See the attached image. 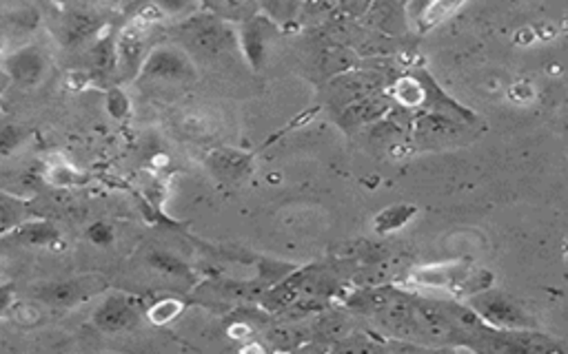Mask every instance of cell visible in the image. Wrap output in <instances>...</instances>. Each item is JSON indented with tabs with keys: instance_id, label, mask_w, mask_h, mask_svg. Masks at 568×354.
<instances>
[{
	"instance_id": "28",
	"label": "cell",
	"mask_w": 568,
	"mask_h": 354,
	"mask_svg": "<svg viewBox=\"0 0 568 354\" xmlns=\"http://www.w3.org/2000/svg\"><path fill=\"white\" fill-rule=\"evenodd\" d=\"M240 352H257L260 354V352H265V348H262L260 343H249V346H242Z\"/></svg>"
},
{
	"instance_id": "14",
	"label": "cell",
	"mask_w": 568,
	"mask_h": 354,
	"mask_svg": "<svg viewBox=\"0 0 568 354\" xmlns=\"http://www.w3.org/2000/svg\"><path fill=\"white\" fill-rule=\"evenodd\" d=\"M30 219V207L23 199L0 195V235H7L14 228Z\"/></svg>"
},
{
	"instance_id": "21",
	"label": "cell",
	"mask_w": 568,
	"mask_h": 354,
	"mask_svg": "<svg viewBox=\"0 0 568 354\" xmlns=\"http://www.w3.org/2000/svg\"><path fill=\"white\" fill-rule=\"evenodd\" d=\"M87 239L94 243V246H112L113 239H116V231H113L112 224L107 222H94L92 226L87 228Z\"/></svg>"
},
{
	"instance_id": "26",
	"label": "cell",
	"mask_w": 568,
	"mask_h": 354,
	"mask_svg": "<svg viewBox=\"0 0 568 354\" xmlns=\"http://www.w3.org/2000/svg\"><path fill=\"white\" fill-rule=\"evenodd\" d=\"M89 71H69L67 74V87L74 91H83L89 84Z\"/></svg>"
},
{
	"instance_id": "20",
	"label": "cell",
	"mask_w": 568,
	"mask_h": 354,
	"mask_svg": "<svg viewBox=\"0 0 568 354\" xmlns=\"http://www.w3.org/2000/svg\"><path fill=\"white\" fill-rule=\"evenodd\" d=\"M260 4L266 7V16L274 18L275 22H284V21H293L295 16V9L300 7V0H260Z\"/></svg>"
},
{
	"instance_id": "4",
	"label": "cell",
	"mask_w": 568,
	"mask_h": 354,
	"mask_svg": "<svg viewBox=\"0 0 568 354\" xmlns=\"http://www.w3.org/2000/svg\"><path fill=\"white\" fill-rule=\"evenodd\" d=\"M3 65L9 83L25 91L41 87L51 71L50 56L38 45H25L12 51L9 56H5Z\"/></svg>"
},
{
	"instance_id": "1",
	"label": "cell",
	"mask_w": 568,
	"mask_h": 354,
	"mask_svg": "<svg viewBox=\"0 0 568 354\" xmlns=\"http://www.w3.org/2000/svg\"><path fill=\"white\" fill-rule=\"evenodd\" d=\"M185 47L183 49L191 54L207 56V58H221L231 51H240L238 45V27L231 22L221 21L216 16H191L183 27H180Z\"/></svg>"
},
{
	"instance_id": "25",
	"label": "cell",
	"mask_w": 568,
	"mask_h": 354,
	"mask_svg": "<svg viewBox=\"0 0 568 354\" xmlns=\"http://www.w3.org/2000/svg\"><path fill=\"white\" fill-rule=\"evenodd\" d=\"M253 330H256V328H253V323L249 322V319H236V322H233V323H229L227 334L231 339H236V341H240V339L251 337Z\"/></svg>"
},
{
	"instance_id": "8",
	"label": "cell",
	"mask_w": 568,
	"mask_h": 354,
	"mask_svg": "<svg viewBox=\"0 0 568 354\" xmlns=\"http://www.w3.org/2000/svg\"><path fill=\"white\" fill-rule=\"evenodd\" d=\"M7 242L23 248H47V251L60 252L67 248V242L56 231V226L47 219H27L21 226L7 233Z\"/></svg>"
},
{
	"instance_id": "23",
	"label": "cell",
	"mask_w": 568,
	"mask_h": 354,
	"mask_svg": "<svg viewBox=\"0 0 568 354\" xmlns=\"http://www.w3.org/2000/svg\"><path fill=\"white\" fill-rule=\"evenodd\" d=\"M107 111L112 113L113 118H125L129 113V100L127 95L122 93L121 89H112L107 95Z\"/></svg>"
},
{
	"instance_id": "17",
	"label": "cell",
	"mask_w": 568,
	"mask_h": 354,
	"mask_svg": "<svg viewBox=\"0 0 568 354\" xmlns=\"http://www.w3.org/2000/svg\"><path fill=\"white\" fill-rule=\"evenodd\" d=\"M464 0H433L427 9H424V18H422V27H433L437 22H442L444 18L451 16Z\"/></svg>"
},
{
	"instance_id": "2",
	"label": "cell",
	"mask_w": 568,
	"mask_h": 354,
	"mask_svg": "<svg viewBox=\"0 0 568 354\" xmlns=\"http://www.w3.org/2000/svg\"><path fill=\"white\" fill-rule=\"evenodd\" d=\"M198 78L194 58L187 49L174 45H160L147 54L136 83L140 84H165V87H183Z\"/></svg>"
},
{
	"instance_id": "19",
	"label": "cell",
	"mask_w": 568,
	"mask_h": 354,
	"mask_svg": "<svg viewBox=\"0 0 568 354\" xmlns=\"http://www.w3.org/2000/svg\"><path fill=\"white\" fill-rule=\"evenodd\" d=\"M7 317H12L14 322L21 325H36L42 319V310L33 301H14Z\"/></svg>"
},
{
	"instance_id": "30",
	"label": "cell",
	"mask_w": 568,
	"mask_h": 354,
	"mask_svg": "<svg viewBox=\"0 0 568 354\" xmlns=\"http://www.w3.org/2000/svg\"><path fill=\"white\" fill-rule=\"evenodd\" d=\"M54 3H59V4H65V3H69V0H54Z\"/></svg>"
},
{
	"instance_id": "6",
	"label": "cell",
	"mask_w": 568,
	"mask_h": 354,
	"mask_svg": "<svg viewBox=\"0 0 568 354\" xmlns=\"http://www.w3.org/2000/svg\"><path fill=\"white\" fill-rule=\"evenodd\" d=\"M147 31L149 27L133 18L116 36V75L121 80L138 78L147 54Z\"/></svg>"
},
{
	"instance_id": "3",
	"label": "cell",
	"mask_w": 568,
	"mask_h": 354,
	"mask_svg": "<svg viewBox=\"0 0 568 354\" xmlns=\"http://www.w3.org/2000/svg\"><path fill=\"white\" fill-rule=\"evenodd\" d=\"M107 279L98 272H87V275L69 277L63 281H50L33 290L38 301L56 308H74V305L85 304L94 296L103 295L107 290Z\"/></svg>"
},
{
	"instance_id": "5",
	"label": "cell",
	"mask_w": 568,
	"mask_h": 354,
	"mask_svg": "<svg viewBox=\"0 0 568 354\" xmlns=\"http://www.w3.org/2000/svg\"><path fill=\"white\" fill-rule=\"evenodd\" d=\"M280 33V25L266 13H257L251 21L238 25V45L240 54L249 62L253 71H260L269 60L271 45Z\"/></svg>"
},
{
	"instance_id": "13",
	"label": "cell",
	"mask_w": 568,
	"mask_h": 354,
	"mask_svg": "<svg viewBox=\"0 0 568 354\" xmlns=\"http://www.w3.org/2000/svg\"><path fill=\"white\" fill-rule=\"evenodd\" d=\"M147 266L160 272V275L169 277V279H194V272L180 257H176L174 252L158 251V248L147 252Z\"/></svg>"
},
{
	"instance_id": "18",
	"label": "cell",
	"mask_w": 568,
	"mask_h": 354,
	"mask_svg": "<svg viewBox=\"0 0 568 354\" xmlns=\"http://www.w3.org/2000/svg\"><path fill=\"white\" fill-rule=\"evenodd\" d=\"M47 181L54 186H76L83 181V175L78 173V171L74 169L71 164H67V162H59V164H51L50 169H47Z\"/></svg>"
},
{
	"instance_id": "22",
	"label": "cell",
	"mask_w": 568,
	"mask_h": 354,
	"mask_svg": "<svg viewBox=\"0 0 568 354\" xmlns=\"http://www.w3.org/2000/svg\"><path fill=\"white\" fill-rule=\"evenodd\" d=\"M165 12V16H185L191 13L200 4V0H154Z\"/></svg>"
},
{
	"instance_id": "10",
	"label": "cell",
	"mask_w": 568,
	"mask_h": 354,
	"mask_svg": "<svg viewBox=\"0 0 568 354\" xmlns=\"http://www.w3.org/2000/svg\"><path fill=\"white\" fill-rule=\"evenodd\" d=\"M209 164L221 180L238 181L249 173L251 157L247 153L233 151V148H216L209 155Z\"/></svg>"
},
{
	"instance_id": "9",
	"label": "cell",
	"mask_w": 568,
	"mask_h": 354,
	"mask_svg": "<svg viewBox=\"0 0 568 354\" xmlns=\"http://www.w3.org/2000/svg\"><path fill=\"white\" fill-rule=\"evenodd\" d=\"M200 7L209 16H216L231 25H242L260 13V0H200Z\"/></svg>"
},
{
	"instance_id": "15",
	"label": "cell",
	"mask_w": 568,
	"mask_h": 354,
	"mask_svg": "<svg viewBox=\"0 0 568 354\" xmlns=\"http://www.w3.org/2000/svg\"><path fill=\"white\" fill-rule=\"evenodd\" d=\"M183 313V301L176 299V296H165V299H158L156 304H151L149 308H147V319H149V323L160 325L162 328V325H169L171 322H176Z\"/></svg>"
},
{
	"instance_id": "12",
	"label": "cell",
	"mask_w": 568,
	"mask_h": 354,
	"mask_svg": "<svg viewBox=\"0 0 568 354\" xmlns=\"http://www.w3.org/2000/svg\"><path fill=\"white\" fill-rule=\"evenodd\" d=\"M100 31V16L89 9H76L65 18L63 38L67 45H80Z\"/></svg>"
},
{
	"instance_id": "27",
	"label": "cell",
	"mask_w": 568,
	"mask_h": 354,
	"mask_svg": "<svg viewBox=\"0 0 568 354\" xmlns=\"http://www.w3.org/2000/svg\"><path fill=\"white\" fill-rule=\"evenodd\" d=\"M14 286H0V317H7L14 305Z\"/></svg>"
},
{
	"instance_id": "7",
	"label": "cell",
	"mask_w": 568,
	"mask_h": 354,
	"mask_svg": "<svg viewBox=\"0 0 568 354\" xmlns=\"http://www.w3.org/2000/svg\"><path fill=\"white\" fill-rule=\"evenodd\" d=\"M140 314V301L129 295L113 293L100 301L98 308L94 310L92 319L95 328L103 330V332H122V330H129L131 325H136Z\"/></svg>"
},
{
	"instance_id": "29",
	"label": "cell",
	"mask_w": 568,
	"mask_h": 354,
	"mask_svg": "<svg viewBox=\"0 0 568 354\" xmlns=\"http://www.w3.org/2000/svg\"><path fill=\"white\" fill-rule=\"evenodd\" d=\"M154 164H156V166L169 164V157H167V155H156V157H154Z\"/></svg>"
},
{
	"instance_id": "11",
	"label": "cell",
	"mask_w": 568,
	"mask_h": 354,
	"mask_svg": "<svg viewBox=\"0 0 568 354\" xmlns=\"http://www.w3.org/2000/svg\"><path fill=\"white\" fill-rule=\"evenodd\" d=\"M85 65L92 75H109L116 74V36L95 38L94 45L85 51Z\"/></svg>"
},
{
	"instance_id": "24",
	"label": "cell",
	"mask_w": 568,
	"mask_h": 354,
	"mask_svg": "<svg viewBox=\"0 0 568 354\" xmlns=\"http://www.w3.org/2000/svg\"><path fill=\"white\" fill-rule=\"evenodd\" d=\"M162 18H167L165 12H162V9L154 3V0H151V3H147V4H142L140 12L136 13V21H140L142 25H147V27H154L156 22L162 21Z\"/></svg>"
},
{
	"instance_id": "16",
	"label": "cell",
	"mask_w": 568,
	"mask_h": 354,
	"mask_svg": "<svg viewBox=\"0 0 568 354\" xmlns=\"http://www.w3.org/2000/svg\"><path fill=\"white\" fill-rule=\"evenodd\" d=\"M27 140V128L21 124H0V157L12 155Z\"/></svg>"
}]
</instances>
